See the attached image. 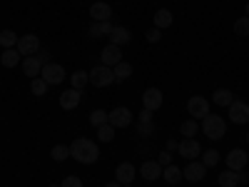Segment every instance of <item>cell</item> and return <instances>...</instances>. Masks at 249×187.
<instances>
[{
    "label": "cell",
    "mask_w": 249,
    "mask_h": 187,
    "mask_svg": "<svg viewBox=\"0 0 249 187\" xmlns=\"http://www.w3.org/2000/svg\"><path fill=\"white\" fill-rule=\"evenodd\" d=\"M70 157H75V160L82 162V165H92V162H97L100 150H97V145H95L92 140L77 137V140L70 145Z\"/></svg>",
    "instance_id": "cell-1"
},
{
    "label": "cell",
    "mask_w": 249,
    "mask_h": 187,
    "mask_svg": "<svg viewBox=\"0 0 249 187\" xmlns=\"http://www.w3.org/2000/svg\"><path fill=\"white\" fill-rule=\"evenodd\" d=\"M202 130H204V137H210V140H219L227 135V122L224 117L219 115H207L202 120Z\"/></svg>",
    "instance_id": "cell-2"
},
{
    "label": "cell",
    "mask_w": 249,
    "mask_h": 187,
    "mask_svg": "<svg viewBox=\"0 0 249 187\" xmlns=\"http://www.w3.org/2000/svg\"><path fill=\"white\" fill-rule=\"evenodd\" d=\"M90 82L95 88H107V85H112L115 82V75H112V68H107V65H100L97 68H92L90 70Z\"/></svg>",
    "instance_id": "cell-3"
},
{
    "label": "cell",
    "mask_w": 249,
    "mask_h": 187,
    "mask_svg": "<svg viewBox=\"0 0 249 187\" xmlns=\"http://www.w3.org/2000/svg\"><path fill=\"white\" fill-rule=\"evenodd\" d=\"M187 112H190V117H195V120H204L207 115H210V102H207L202 95H192L190 100H187Z\"/></svg>",
    "instance_id": "cell-4"
},
{
    "label": "cell",
    "mask_w": 249,
    "mask_h": 187,
    "mask_svg": "<svg viewBox=\"0 0 249 187\" xmlns=\"http://www.w3.org/2000/svg\"><path fill=\"white\" fill-rule=\"evenodd\" d=\"M40 77H43L48 85H60V82H65V68L57 65V62H45Z\"/></svg>",
    "instance_id": "cell-5"
},
{
    "label": "cell",
    "mask_w": 249,
    "mask_h": 187,
    "mask_svg": "<svg viewBox=\"0 0 249 187\" xmlns=\"http://www.w3.org/2000/svg\"><path fill=\"white\" fill-rule=\"evenodd\" d=\"M162 102H164L162 90H157V88H147V90H144V95H142V108H144V110L155 112V110L162 108Z\"/></svg>",
    "instance_id": "cell-6"
},
{
    "label": "cell",
    "mask_w": 249,
    "mask_h": 187,
    "mask_svg": "<svg viewBox=\"0 0 249 187\" xmlns=\"http://www.w3.org/2000/svg\"><path fill=\"white\" fill-rule=\"evenodd\" d=\"M18 53L20 55H37V50H40V37L37 35H23V37H18Z\"/></svg>",
    "instance_id": "cell-7"
},
{
    "label": "cell",
    "mask_w": 249,
    "mask_h": 187,
    "mask_svg": "<svg viewBox=\"0 0 249 187\" xmlns=\"http://www.w3.org/2000/svg\"><path fill=\"white\" fill-rule=\"evenodd\" d=\"M177 152H179L182 157H187V160H195V157L202 155V145H199L195 137H184V140L177 145Z\"/></svg>",
    "instance_id": "cell-8"
},
{
    "label": "cell",
    "mask_w": 249,
    "mask_h": 187,
    "mask_svg": "<svg viewBox=\"0 0 249 187\" xmlns=\"http://www.w3.org/2000/svg\"><path fill=\"white\" fill-rule=\"evenodd\" d=\"M107 122L112 125L115 130H117V128H127V125L132 122V112H130L127 108H115V110L107 112Z\"/></svg>",
    "instance_id": "cell-9"
},
{
    "label": "cell",
    "mask_w": 249,
    "mask_h": 187,
    "mask_svg": "<svg viewBox=\"0 0 249 187\" xmlns=\"http://www.w3.org/2000/svg\"><path fill=\"white\" fill-rule=\"evenodd\" d=\"M249 177H247V172L244 170H227V172H222L219 175V187H239L242 182H247Z\"/></svg>",
    "instance_id": "cell-10"
},
{
    "label": "cell",
    "mask_w": 249,
    "mask_h": 187,
    "mask_svg": "<svg viewBox=\"0 0 249 187\" xmlns=\"http://www.w3.org/2000/svg\"><path fill=\"white\" fill-rule=\"evenodd\" d=\"M230 120L232 122H237V125H244V122H249V105L247 102H239V100H234L230 108Z\"/></svg>",
    "instance_id": "cell-11"
},
{
    "label": "cell",
    "mask_w": 249,
    "mask_h": 187,
    "mask_svg": "<svg viewBox=\"0 0 249 187\" xmlns=\"http://www.w3.org/2000/svg\"><path fill=\"white\" fill-rule=\"evenodd\" d=\"M23 73L28 75V77H40V73H43V68H45V62L40 60V55H28L23 62Z\"/></svg>",
    "instance_id": "cell-12"
},
{
    "label": "cell",
    "mask_w": 249,
    "mask_h": 187,
    "mask_svg": "<svg viewBox=\"0 0 249 187\" xmlns=\"http://www.w3.org/2000/svg\"><path fill=\"white\" fill-rule=\"evenodd\" d=\"M100 57H102V65H107V68H115L117 62H122V50H120V45H105L102 48V53H100Z\"/></svg>",
    "instance_id": "cell-13"
},
{
    "label": "cell",
    "mask_w": 249,
    "mask_h": 187,
    "mask_svg": "<svg viewBox=\"0 0 249 187\" xmlns=\"http://www.w3.org/2000/svg\"><path fill=\"white\" fill-rule=\"evenodd\" d=\"M90 18L95 20V23H107V20L112 18V8L105 3V0L92 3V5H90Z\"/></svg>",
    "instance_id": "cell-14"
},
{
    "label": "cell",
    "mask_w": 249,
    "mask_h": 187,
    "mask_svg": "<svg viewBox=\"0 0 249 187\" xmlns=\"http://www.w3.org/2000/svg\"><path fill=\"white\" fill-rule=\"evenodd\" d=\"M140 175H142L144 180L155 182V180L162 177V165H160L157 160H144V162H142V168H140Z\"/></svg>",
    "instance_id": "cell-15"
},
{
    "label": "cell",
    "mask_w": 249,
    "mask_h": 187,
    "mask_svg": "<svg viewBox=\"0 0 249 187\" xmlns=\"http://www.w3.org/2000/svg\"><path fill=\"white\" fill-rule=\"evenodd\" d=\"M115 180L120 185H132V180H135V165L132 162H120L115 168Z\"/></svg>",
    "instance_id": "cell-16"
},
{
    "label": "cell",
    "mask_w": 249,
    "mask_h": 187,
    "mask_svg": "<svg viewBox=\"0 0 249 187\" xmlns=\"http://www.w3.org/2000/svg\"><path fill=\"white\" fill-rule=\"evenodd\" d=\"M204 172H207L204 162H195V160H192V162L182 170L184 180H190V182H199V180H204Z\"/></svg>",
    "instance_id": "cell-17"
},
{
    "label": "cell",
    "mask_w": 249,
    "mask_h": 187,
    "mask_svg": "<svg viewBox=\"0 0 249 187\" xmlns=\"http://www.w3.org/2000/svg\"><path fill=\"white\" fill-rule=\"evenodd\" d=\"M80 100H82L80 90L70 88V90H65V93L60 95V108H62V110H75V108L80 105Z\"/></svg>",
    "instance_id": "cell-18"
},
{
    "label": "cell",
    "mask_w": 249,
    "mask_h": 187,
    "mask_svg": "<svg viewBox=\"0 0 249 187\" xmlns=\"http://www.w3.org/2000/svg\"><path fill=\"white\" fill-rule=\"evenodd\" d=\"M247 160H249V157L244 155V150H232L230 155H227L224 162H227V170H237V172H239V170L247 168Z\"/></svg>",
    "instance_id": "cell-19"
},
{
    "label": "cell",
    "mask_w": 249,
    "mask_h": 187,
    "mask_svg": "<svg viewBox=\"0 0 249 187\" xmlns=\"http://www.w3.org/2000/svg\"><path fill=\"white\" fill-rule=\"evenodd\" d=\"M212 102H214V105H219V108H230L232 102H234V95H232V90L219 88V90H214V95H212Z\"/></svg>",
    "instance_id": "cell-20"
},
{
    "label": "cell",
    "mask_w": 249,
    "mask_h": 187,
    "mask_svg": "<svg viewBox=\"0 0 249 187\" xmlns=\"http://www.w3.org/2000/svg\"><path fill=\"white\" fill-rule=\"evenodd\" d=\"M172 20H175V18H172V13H170L167 8H162V10H157V13H155L152 23H155V28H157V30H164V28H170V25H172Z\"/></svg>",
    "instance_id": "cell-21"
},
{
    "label": "cell",
    "mask_w": 249,
    "mask_h": 187,
    "mask_svg": "<svg viewBox=\"0 0 249 187\" xmlns=\"http://www.w3.org/2000/svg\"><path fill=\"white\" fill-rule=\"evenodd\" d=\"M130 37H132V35H130L127 28H112V33H110V43L122 48V45H127V43H130Z\"/></svg>",
    "instance_id": "cell-22"
},
{
    "label": "cell",
    "mask_w": 249,
    "mask_h": 187,
    "mask_svg": "<svg viewBox=\"0 0 249 187\" xmlns=\"http://www.w3.org/2000/svg\"><path fill=\"white\" fill-rule=\"evenodd\" d=\"M0 60H3V65H5V68H18L20 62H23V55L18 53V48H8Z\"/></svg>",
    "instance_id": "cell-23"
},
{
    "label": "cell",
    "mask_w": 249,
    "mask_h": 187,
    "mask_svg": "<svg viewBox=\"0 0 249 187\" xmlns=\"http://www.w3.org/2000/svg\"><path fill=\"white\" fill-rule=\"evenodd\" d=\"M112 75H115V82H124V80L132 75V65L122 60V62H117V65L112 68Z\"/></svg>",
    "instance_id": "cell-24"
},
{
    "label": "cell",
    "mask_w": 249,
    "mask_h": 187,
    "mask_svg": "<svg viewBox=\"0 0 249 187\" xmlns=\"http://www.w3.org/2000/svg\"><path fill=\"white\" fill-rule=\"evenodd\" d=\"M162 177L167 180L170 185H177V182H182V170L177 168V165H167V168H162Z\"/></svg>",
    "instance_id": "cell-25"
},
{
    "label": "cell",
    "mask_w": 249,
    "mask_h": 187,
    "mask_svg": "<svg viewBox=\"0 0 249 187\" xmlns=\"http://www.w3.org/2000/svg\"><path fill=\"white\" fill-rule=\"evenodd\" d=\"M88 33H90V37H105V35L112 33V25H110V20L107 23H95L92 20V25L88 28Z\"/></svg>",
    "instance_id": "cell-26"
},
{
    "label": "cell",
    "mask_w": 249,
    "mask_h": 187,
    "mask_svg": "<svg viewBox=\"0 0 249 187\" xmlns=\"http://www.w3.org/2000/svg\"><path fill=\"white\" fill-rule=\"evenodd\" d=\"M88 82H90V73H85V70H77L70 75V88H75V90H82Z\"/></svg>",
    "instance_id": "cell-27"
},
{
    "label": "cell",
    "mask_w": 249,
    "mask_h": 187,
    "mask_svg": "<svg viewBox=\"0 0 249 187\" xmlns=\"http://www.w3.org/2000/svg\"><path fill=\"white\" fill-rule=\"evenodd\" d=\"M179 132H182L184 137H195V135L199 132V122H197L195 117H190V120H184V122L179 125Z\"/></svg>",
    "instance_id": "cell-28"
},
{
    "label": "cell",
    "mask_w": 249,
    "mask_h": 187,
    "mask_svg": "<svg viewBox=\"0 0 249 187\" xmlns=\"http://www.w3.org/2000/svg\"><path fill=\"white\" fill-rule=\"evenodd\" d=\"M48 88H50V85H48L43 77H33V80H30V93H33L35 97H43V95L48 93Z\"/></svg>",
    "instance_id": "cell-29"
},
{
    "label": "cell",
    "mask_w": 249,
    "mask_h": 187,
    "mask_svg": "<svg viewBox=\"0 0 249 187\" xmlns=\"http://www.w3.org/2000/svg\"><path fill=\"white\" fill-rule=\"evenodd\" d=\"M97 140L100 142H112L115 140V128L110 122H105V125H100V128H97Z\"/></svg>",
    "instance_id": "cell-30"
},
{
    "label": "cell",
    "mask_w": 249,
    "mask_h": 187,
    "mask_svg": "<svg viewBox=\"0 0 249 187\" xmlns=\"http://www.w3.org/2000/svg\"><path fill=\"white\" fill-rule=\"evenodd\" d=\"M50 157H53L55 162L68 160V157H70V145H55V148L50 150Z\"/></svg>",
    "instance_id": "cell-31"
},
{
    "label": "cell",
    "mask_w": 249,
    "mask_h": 187,
    "mask_svg": "<svg viewBox=\"0 0 249 187\" xmlns=\"http://www.w3.org/2000/svg\"><path fill=\"white\" fill-rule=\"evenodd\" d=\"M0 45H3L5 50L8 48H15L18 45V35L13 30H3V33H0Z\"/></svg>",
    "instance_id": "cell-32"
},
{
    "label": "cell",
    "mask_w": 249,
    "mask_h": 187,
    "mask_svg": "<svg viewBox=\"0 0 249 187\" xmlns=\"http://www.w3.org/2000/svg\"><path fill=\"white\" fill-rule=\"evenodd\" d=\"M105 122H107V112L105 110H92L90 112V125H92L95 130L100 128V125H105Z\"/></svg>",
    "instance_id": "cell-33"
},
{
    "label": "cell",
    "mask_w": 249,
    "mask_h": 187,
    "mask_svg": "<svg viewBox=\"0 0 249 187\" xmlns=\"http://www.w3.org/2000/svg\"><path fill=\"white\" fill-rule=\"evenodd\" d=\"M202 162H204V168H217L219 165V152L217 150H207L202 155Z\"/></svg>",
    "instance_id": "cell-34"
},
{
    "label": "cell",
    "mask_w": 249,
    "mask_h": 187,
    "mask_svg": "<svg viewBox=\"0 0 249 187\" xmlns=\"http://www.w3.org/2000/svg\"><path fill=\"white\" fill-rule=\"evenodd\" d=\"M234 33L237 35H249V18L247 15H242L237 23H234Z\"/></svg>",
    "instance_id": "cell-35"
},
{
    "label": "cell",
    "mask_w": 249,
    "mask_h": 187,
    "mask_svg": "<svg viewBox=\"0 0 249 187\" xmlns=\"http://www.w3.org/2000/svg\"><path fill=\"white\" fill-rule=\"evenodd\" d=\"M137 135H144V137H147V135H155V122H152V120L140 122V125H137Z\"/></svg>",
    "instance_id": "cell-36"
},
{
    "label": "cell",
    "mask_w": 249,
    "mask_h": 187,
    "mask_svg": "<svg viewBox=\"0 0 249 187\" xmlns=\"http://www.w3.org/2000/svg\"><path fill=\"white\" fill-rule=\"evenodd\" d=\"M60 187H82V180L77 175H68L65 180L60 182Z\"/></svg>",
    "instance_id": "cell-37"
},
{
    "label": "cell",
    "mask_w": 249,
    "mask_h": 187,
    "mask_svg": "<svg viewBox=\"0 0 249 187\" xmlns=\"http://www.w3.org/2000/svg\"><path fill=\"white\" fill-rule=\"evenodd\" d=\"M160 37H162V30H157V28L147 30V43H160Z\"/></svg>",
    "instance_id": "cell-38"
},
{
    "label": "cell",
    "mask_w": 249,
    "mask_h": 187,
    "mask_svg": "<svg viewBox=\"0 0 249 187\" xmlns=\"http://www.w3.org/2000/svg\"><path fill=\"white\" fill-rule=\"evenodd\" d=\"M157 162L162 165V168H167V165H172V155H170V152H162V155L157 157Z\"/></svg>",
    "instance_id": "cell-39"
},
{
    "label": "cell",
    "mask_w": 249,
    "mask_h": 187,
    "mask_svg": "<svg viewBox=\"0 0 249 187\" xmlns=\"http://www.w3.org/2000/svg\"><path fill=\"white\" fill-rule=\"evenodd\" d=\"M144 120H152V112L142 108V112H140V122H144Z\"/></svg>",
    "instance_id": "cell-40"
},
{
    "label": "cell",
    "mask_w": 249,
    "mask_h": 187,
    "mask_svg": "<svg viewBox=\"0 0 249 187\" xmlns=\"http://www.w3.org/2000/svg\"><path fill=\"white\" fill-rule=\"evenodd\" d=\"M177 145H179L177 140H170V142H167V152H172V150H177Z\"/></svg>",
    "instance_id": "cell-41"
},
{
    "label": "cell",
    "mask_w": 249,
    "mask_h": 187,
    "mask_svg": "<svg viewBox=\"0 0 249 187\" xmlns=\"http://www.w3.org/2000/svg\"><path fill=\"white\" fill-rule=\"evenodd\" d=\"M105 187H122V185H120V182H117V180H115V182H107V185H105Z\"/></svg>",
    "instance_id": "cell-42"
},
{
    "label": "cell",
    "mask_w": 249,
    "mask_h": 187,
    "mask_svg": "<svg viewBox=\"0 0 249 187\" xmlns=\"http://www.w3.org/2000/svg\"><path fill=\"white\" fill-rule=\"evenodd\" d=\"M244 15H247V18H249V3H247V8H244Z\"/></svg>",
    "instance_id": "cell-43"
},
{
    "label": "cell",
    "mask_w": 249,
    "mask_h": 187,
    "mask_svg": "<svg viewBox=\"0 0 249 187\" xmlns=\"http://www.w3.org/2000/svg\"><path fill=\"white\" fill-rule=\"evenodd\" d=\"M122 187H132V185H122Z\"/></svg>",
    "instance_id": "cell-44"
},
{
    "label": "cell",
    "mask_w": 249,
    "mask_h": 187,
    "mask_svg": "<svg viewBox=\"0 0 249 187\" xmlns=\"http://www.w3.org/2000/svg\"><path fill=\"white\" fill-rule=\"evenodd\" d=\"M50 187H60V185H50Z\"/></svg>",
    "instance_id": "cell-45"
},
{
    "label": "cell",
    "mask_w": 249,
    "mask_h": 187,
    "mask_svg": "<svg viewBox=\"0 0 249 187\" xmlns=\"http://www.w3.org/2000/svg\"><path fill=\"white\" fill-rule=\"evenodd\" d=\"M247 140H249V135H247Z\"/></svg>",
    "instance_id": "cell-46"
},
{
    "label": "cell",
    "mask_w": 249,
    "mask_h": 187,
    "mask_svg": "<svg viewBox=\"0 0 249 187\" xmlns=\"http://www.w3.org/2000/svg\"><path fill=\"white\" fill-rule=\"evenodd\" d=\"M247 3H249V0H247Z\"/></svg>",
    "instance_id": "cell-47"
}]
</instances>
